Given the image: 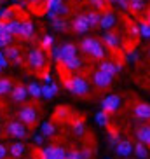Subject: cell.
<instances>
[{
	"mask_svg": "<svg viewBox=\"0 0 150 159\" xmlns=\"http://www.w3.org/2000/svg\"><path fill=\"white\" fill-rule=\"evenodd\" d=\"M9 65V61H7V58H5V54H4V51L0 49V66L2 68H5V66Z\"/></svg>",
	"mask_w": 150,
	"mask_h": 159,
	"instance_id": "obj_40",
	"label": "cell"
},
{
	"mask_svg": "<svg viewBox=\"0 0 150 159\" xmlns=\"http://www.w3.org/2000/svg\"><path fill=\"white\" fill-rule=\"evenodd\" d=\"M87 16V21H89V26L91 28H96V26H99V19H101V14H99L98 11H91Z\"/></svg>",
	"mask_w": 150,
	"mask_h": 159,
	"instance_id": "obj_25",
	"label": "cell"
},
{
	"mask_svg": "<svg viewBox=\"0 0 150 159\" xmlns=\"http://www.w3.org/2000/svg\"><path fill=\"white\" fill-rule=\"evenodd\" d=\"M19 121L23 122L24 126H35L38 122V114L37 110H35V107H32V105H24L21 110H19Z\"/></svg>",
	"mask_w": 150,
	"mask_h": 159,
	"instance_id": "obj_4",
	"label": "cell"
},
{
	"mask_svg": "<svg viewBox=\"0 0 150 159\" xmlns=\"http://www.w3.org/2000/svg\"><path fill=\"white\" fill-rule=\"evenodd\" d=\"M72 126H73V133H75V135H79V136L84 135V121H82V119H75Z\"/></svg>",
	"mask_w": 150,
	"mask_h": 159,
	"instance_id": "obj_33",
	"label": "cell"
},
{
	"mask_svg": "<svg viewBox=\"0 0 150 159\" xmlns=\"http://www.w3.org/2000/svg\"><path fill=\"white\" fill-rule=\"evenodd\" d=\"M5 131H7V135L12 136V138H24V136H26V128H24V124L21 121L7 122Z\"/></svg>",
	"mask_w": 150,
	"mask_h": 159,
	"instance_id": "obj_5",
	"label": "cell"
},
{
	"mask_svg": "<svg viewBox=\"0 0 150 159\" xmlns=\"http://www.w3.org/2000/svg\"><path fill=\"white\" fill-rule=\"evenodd\" d=\"M119 105H121V96H117V94H110V96H107V98H103V102H101V110L107 114H112L115 112L119 108Z\"/></svg>",
	"mask_w": 150,
	"mask_h": 159,
	"instance_id": "obj_7",
	"label": "cell"
},
{
	"mask_svg": "<svg viewBox=\"0 0 150 159\" xmlns=\"http://www.w3.org/2000/svg\"><path fill=\"white\" fill-rule=\"evenodd\" d=\"M56 94H58V86L54 84V82H51V84H44V86H42V96H44V98L51 100V98H54Z\"/></svg>",
	"mask_w": 150,
	"mask_h": 159,
	"instance_id": "obj_21",
	"label": "cell"
},
{
	"mask_svg": "<svg viewBox=\"0 0 150 159\" xmlns=\"http://www.w3.org/2000/svg\"><path fill=\"white\" fill-rule=\"evenodd\" d=\"M5 154H7V149H5L4 145H0V159H4Z\"/></svg>",
	"mask_w": 150,
	"mask_h": 159,
	"instance_id": "obj_46",
	"label": "cell"
},
{
	"mask_svg": "<svg viewBox=\"0 0 150 159\" xmlns=\"http://www.w3.org/2000/svg\"><path fill=\"white\" fill-rule=\"evenodd\" d=\"M12 2H14V4H16V2H19V0H12Z\"/></svg>",
	"mask_w": 150,
	"mask_h": 159,
	"instance_id": "obj_49",
	"label": "cell"
},
{
	"mask_svg": "<svg viewBox=\"0 0 150 159\" xmlns=\"http://www.w3.org/2000/svg\"><path fill=\"white\" fill-rule=\"evenodd\" d=\"M141 18H143V23H147L150 26V7H148V9H145V12H143Z\"/></svg>",
	"mask_w": 150,
	"mask_h": 159,
	"instance_id": "obj_42",
	"label": "cell"
},
{
	"mask_svg": "<svg viewBox=\"0 0 150 159\" xmlns=\"http://www.w3.org/2000/svg\"><path fill=\"white\" fill-rule=\"evenodd\" d=\"M61 80L65 88L70 91L72 94H77V96H86L89 93V82L82 77V75H68V74H63L61 75Z\"/></svg>",
	"mask_w": 150,
	"mask_h": 159,
	"instance_id": "obj_1",
	"label": "cell"
},
{
	"mask_svg": "<svg viewBox=\"0 0 150 159\" xmlns=\"http://www.w3.org/2000/svg\"><path fill=\"white\" fill-rule=\"evenodd\" d=\"M65 159H82L80 150H70V152H66V157Z\"/></svg>",
	"mask_w": 150,
	"mask_h": 159,
	"instance_id": "obj_38",
	"label": "cell"
},
{
	"mask_svg": "<svg viewBox=\"0 0 150 159\" xmlns=\"http://www.w3.org/2000/svg\"><path fill=\"white\" fill-rule=\"evenodd\" d=\"M133 150H135V154L138 156L140 159H147V157H148V149H147V145L141 143L140 140L133 145Z\"/></svg>",
	"mask_w": 150,
	"mask_h": 159,
	"instance_id": "obj_22",
	"label": "cell"
},
{
	"mask_svg": "<svg viewBox=\"0 0 150 159\" xmlns=\"http://www.w3.org/2000/svg\"><path fill=\"white\" fill-rule=\"evenodd\" d=\"M2 33H5V21L0 19V35H2Z\"/></svg>",
	"mask_w": 150,
	"mask_h": 159,
	"instance_id": "obj_47",
	"label": "cell"
},
{
	"mask_svg": "<svg viewBox=\"0 0 150 159\" xmlns=\"http://www.w3.org/2000/svg\"><path fill=\"white\" fill-rule=\"evenodd\" d=\"M138 30H140V33L143 35V37H150V26L147 23H141Z\"/></svg>",
	"mask_w": 150,
	"mask_h": 159,
	"instance_id": "obj_37",
	"label": "cell"
},
{
	"mask_svg": "<svg viewBox=\"0 0 150 159\" xmlns=\"http://www.w3.org/2000/svg\"><path fill=\"white\" fill-rule=\"evenodd\" d=\"M33 140H35V143H37V145H40L44 142V136L42 135H35V136H33Z\"/></svg>",
	"mask_w": 150,
	"mask_h": 159,
	"instance_id": "obj_45",
	"label": "cell"
},
{
	"mask_svg": "<svg viewBox=\"0 0 150 159\" xmlns=\"http://www.w3.org/2000/svg\"><path fill=\"white\" fill-rule=\"evenodd\" d=\"M28 96V89L24 88V86H14V88L11 89V98L14 100V102H24Z\"/></svg>",
	"mask_w": 150,
	"mask_h": 159,
	"instance_id": "obj_18",
	"label": "cell"
},
{
	"mask_svg": "<svg viewBox=\"0 0 150 159\" xmlns=\"http://www.w3.org/2000/svg\"><path fill=\"white\" fill-rule=\"evenodd\" d=\"M107 2H115V4H119V2H121V0H107Z\"/></svg>",
	"mask_w": 150,
	"mask_h": 159,
	"instance_id": "obj_48",
	"label": "cell"
},
{
	"mask_svg": "<svg viewBox=\"0 0 150 159\" xmlns=\"http://www.w3.org/2000/svg\"><path fill=\"white\" fill-rule=\"evenodd\" d=\"M61 65L65 66L68 72H73V70H79L80 66H82V60H80L77 54L75 56H70V58H65V60L61 61Z\"/></svg>",
	"mask_w": 150,
	"mask_h": 159,
	"instance_id": "obj_13",
	"label": "cell"
},
{
	"mask_svg": "<svg viewBox=\"0 0 150 159\" xmlns=\"http://www.w3.org/2000/svg\"><path fill=\"white\" fill-rule=\"evenodd\" d=\"M135 116L141 121H150V103H138L135 105Z\"/></svg>",
	"mask_w": 150,
	"mask_h": 159,
	"instance_id": "obj_12",
	"label": "cell"
},
{
	"mask_svg": "<svg viewBox=\"0 0 150 159\" xmlns=\"http://www.w3.org/2000/svg\"><path fill=\"white\" fill-rule=\"evenodd\" d=\"M99 70L105 72L107 75H110V77H115V74L119 72L117 65L113 63V61H101L99 63Z\"/></svg>",
	"mask_w": 150,
	"mask_h": 159,
	"instance_id": "obj_20",
	"label": "cell"
},
{
	"mask_svg": "<svg viewBox=\"0 0 150 159\" xmlns=\"http://www.w3.org/2000/svg\"><path fill=\"white\" fill-rule=\"evenodd\" d=\"M103 42L107 44V47H110L112 51H117L119 46H121V37H119L115 32H112V30H105Z\"/></svg>",
	"mask_w": 150,
	"mask_h": 159,
	"instance_id": "obj_10",
	"label": "cell"
},
{
	"mask_svg": "<svg viewBox=\"0 0 150 159\" xmlns=\"http://www.w3.org/2000/svg\"><path fill=\"white\" fill-rule=\"evenodd\" d=\"M94 117H96V122H98L99 126H105V128L110 126V117H108L107 112H103V110H101V112H98Z\"/></svg>",
	"mask_w": 150,
	"mask_h": 159,
	"instance_id": "obj_28",
	"label": "cell"
},
{
	"mask_svg": "<svg viewBox=\"0 0 150 159\" xmlns=\"http://www.w3.org/2000/svg\"><path fill=\"white\" fill-rule=\"evenodd\" d=\"M148 56H150V49H148Z\"/></svg>",
	"mask_w": 150,
	"mask_h": 159,
	"instance_id": "obj_50",
	"label": "cell"
},
{
	"mask_svg": "<svg viewBox=\"0 0 150 159\" xmlns=\"http://www.w3.org/2000/svg\"><path fill=\"white\" fill-rule=\"evenodd\" d=\"M23 152H24V145L23 143H12L11 145V156L12 157H21L23 156Z\"/></svg>",
	"mask_w": 150,
	"mask_h": 159,
	"instance_id": "obj_31",
	"label": "cell"
},
{
	"mask_svg": "<svg viewBox=\"0 0 150 159\" xmlns=\"http://www.w3.org/2000/svg\"><path fill=\"white\" fill-rule=\"evenodd\" d=\"M44 5H46V11H54L56 12L61 5H63V0H44Z\"/></svg>",
	"mask_w": 150,
	"mask_h": 159,
	"instance_id": "obj_29",
	"label": "cell"
},
{
	"mask_svg": "<svg viewBox=\"0 0 150 159\" xmlns=\"http://www.w3.org/2000/svg\"><path fill=\"white\" fill-rule=\"evenodd\" d=\"M52 46H54V37H52V35H44L42 42H40V49H44V51H51Z\"/></svg>",
	"mask_w": 150,
	"mask_h": 159,
	"instance_id": "obj_27",
	"label": "cell"
},
{
	"mask_svg": "<svg viewBox=\"0 0 150 159\" xmlns=\"http://www.w3.org/2000/svg\"><path fill=\"white\" fill-rule=\"evenodd\" d=\"M115 150H117L119 156L127 157V156H131V152H133V143L129 140H119L117 145H115Z\"/></svg>",
	"mask_w": 150,
	"mask_h": 159,
	"instance_id": "obj_15",
	"label": "cell"
},
{
	"mask_svg": "<svg viewBox=\"0 0 150 159\" xmlns=\"http://www.w3.org/2000/svg\"><path fill=\"white\" fill-rule=\"evenodd\" d=\"M0 72H2V66H0Z\"/></svg>",
	"mask_w": 150,
	"mask_h": 159,
	"instance_id": "obj_51",
	"label": "cell"
},
{
	"mask_svg": "<svg viewBox=\"0 0 150 159\" xmlns=\"http://www.w3.org/2000/svg\"><path fill=\"white\" fill-rule=\"evenodd\" d=\"M12 88H14V86H12V80L7 79V77H0V96L7 94Z\"/></svg>",
	"mask_w": 150,
	"mask_h": 159,
	"instance_id": "obj_24",
	"label": "cell"
},
{
	"mask_svg": "<svg viewBox=\"0 0 150 159\" xmlns=\"http://www.w3.org/2000/svg\"><path fill=\"white\" fill-rule=\"evenodd\" d=\"M80 156H82V159H91V157H93V150H91V149L80 150Z\"/></svg>",
	"mask_w": 150,
	"mask_h": 159,
	"instance_id": "obj_41",
	"label": "cell"
},
{
	"mask_svg": "<svg viewBox=\"0 0 150 159\" xmlns=\"http://www.w3.org/2000/svg\"><path fill=\"white\" fill-rule=\"evenodd\" d=\"M28 94H32L33 98H38V96H42V86H38L37 82H32L28 84Z\"/></svg>",
	"mask_w": 150,
	"mask_h": 159,
	"instance_id": "obj_30",
	"label": "cell"
},
{
	"mask_svg": "<svg viewBox=\"0 0 150 159\" xmlns=\"http://www.w3.org/2000/svg\"><path fill=\"white\" fill-rule=\"evenodd\" d=\"M89 21H87V16L86 14H79L75 16L73 21H72V30H73L75 33H79V35H82V33H87L89 32Z\"/></svg>",
	"mask_w": 150,
	"mask_h": 159,
	"instance_id": "obj_6",
	"label": "cell"
},
{
	"mask_svg": "<svg viewBox=\"0 0 150 159\" xmlns=\"http://www.w3.org/2000/svg\"><path fill=\"white\" fill-rule=\"evenodd\" d=\"M52 21V28L56 30V32H66V30L70 28L68 23H66V19H63V16H58V18L51 19Z\"/></svg>",
	"mask_w": 150,
	"mask_h": 159,
	"instance_id": "obj_23",
	"label": "cell"
},
{
	"mask_svg": "<svg viewBox=\"0 0 150 159\" xmlns=\"http://www.w3.org/2000/svg\"><path fill=\"white\" fill-rule=\"evenodd\" d=\"M127 61H138V54H136L135 51H129L127 52V56H126Z\"/></svg>",
	"mask_w": 150,
	"mask_h": 159,
	"instance_id": "obj_43",
	"label": "cell"
},
{
	"mask_svg": "<svg viewBox=\"0 0 150 159\" xmlns=\"http://www.w3.org/2000/svg\"><path fill=\"white\" fill-rule=\"evenodd\" d=\"M112 79H113V77L107 75L105 72H101V70H96L93 74V82H94V86L99 88V89H107L108 86L112 84Z\"/></svg>",
	"mask_w": 150,
	"mask_h": 159,
	"instance_id": "obj_8",
	"label": "cell"
},
{
	"mask_svg": "<svg viewBox=\"0 0 150 159\" xmlns=\"http://www.w3.org/2000/svg\"><path fill=\"white\" fill-rule=\"evenodd\" d=\"M12 40H14V37L11 35V33H2L0 35V49H4V47H7V46H11L12 44Z\"/></svg>",
	"mask_w": 150,
	"mask_h": 159,
	"instance_id": "obj_32",
	"label": "cell"
},
{
	"mask_svg": "<svg viewBox=\"0 0 150 159\" xmlns=\"http://www.w3.org/2000/svg\"><path fill=\"white\" fill-rule=\"evenodd\" d=\"M19 26H21V21L16 19V18L5 21V32L11 33L12 37H18V35H19Z\"/></svg>",
	"mask_w": 150,
	"mask_h": 159,
	"instance_id": "obj_19",
	"label": "cell"
},
{
	"mask_svg": "<svg viewBox=\"0 0 150 159\" xmlns=\"http://www.w3.org/2000/svg\"><path fill=\"white\" fill-rule=\"evenodd\" d=\"M54 131H56L54 124H51V122H44V124H42V135H44V136L54 135Z\"/></svg>",
	"mask_w": 150,
	"mask_h": 159,
	"instance_id": "obj_34",
	"label": "cell"
},
{
	"mask_svg": "<svg viewBox=\"0 0 150 159\" xmlns=\"http://www.w3.org/2000/svg\"><path fill=\"white\" fill-rule=\"evenodd\" d=\"M33 35H35V25L30 21V19H24L21 21V26H19V35L23 40H32Z\"/></svg>",
	"mask_w": 150,
	"mask_h": 159,
	"instance_id": "obj_9",
	"label": "cell"
},
{
	"mask_svg": "<svg viewBox=\"0 0 150 159\" xmlns=\"http://www.w3.org/2000/svg\"><path fill=\"white\" fill-rule=\"evenodd\" d=\"M46 54H44V49L40 47H32L28 52V63L33 70H42L46 66Z\"/></svg>",
	"mask_w": 150,
	"mask_h": 159,
	"instance_id": "obj_3",
	"label": "cell"
},
{
	"mask_svg": "<svg viewBox=\"0 0 150 159\" xmlns=\"http://www.w3.org/2000/svg\"><path fill=\"white\" fill-rule=\"evenodd\" d=\"M33 159H38V157H33Z\"/></svg>",
	"mask_w": 150,
	"mask_h": 159,
	"instance_id": "obj_52",
	"label": "cell"
},
{
	"mask_svg": "<svg viewBox=\"0 0 150 159\" xmlns=\"http://www.w3.org/2000/svg\"><path fill=\"white\" fill-rule=\"evenodd\" d=\"M66 114H68V108H65V107H60L56 110V114L54 116L58 117V119H63V117H66Z\"/></svg>",
	"mask_w": 150,
	"mask_h": 159,
	"instance_id": "obj_39",
	"label": "cell"
},
{
	"mask_svg": "<svg viewBox=\"0 0 150 159\" xmlns=\"http://www.w3.org/2000/svg\"><path fill=\"white\" fill-rule=\"evenodd\" d=\"M115 23H117V18H115V14H113V12L107 11L105 14H101V19H99V26H101L103 30H110Z\"/></svg>",
	"mask_w": 150,
	"mask_h": 159,
	"instance_id": "obj_16",
	"label": "cell"
},
{
	"mask_svg": "<svg viewBox=\"0 0 150 159\" xmlns=\"http://www.w3.org/2000/svg\"><path fill=\"white\" fill-rule=\"evenodd\" d=\"M119 140H121V136H119L117 129H113V128H110V138H108V143H110V147H115Z\"/></svg>",
	"mask_w": 150,
	"mask_h": 159,
	"instance_id": "obj_35",
	"label": "cell"
},
{
	"mask_svg": "<svg viewBox=\"0 0 150 159\" xmlns=\"http://www.w3.org/2000/svg\"><path fill=\"white\" fill-rule=\"evenodd\" d=\"M42 79H44V82H46V84H51V82H52V79H51V74H49V72H44Z\"/></svg>",
	"mask_w": 150,
	"mask_h": 159,
	"instance_id": "obj_44",
	"label": "cell"
},
{
	"mask_svg": "<svg viewBox=\"0 0 150 159\" xmlns=\"http://www.w3.org/2000/svg\"><path fill=\"white\" fill-rule=\"evenodd\" d=\"M89 4L93 5L94 9H98V11L107 9V0H89Z\"/></svg>",
	"mask_w": 150,
	"mask_h": 159,
	"instance_id": "obj_36",
	"label": "cell"
},
{
	"mask_svg": "<svg viewBox=\"0 0 150 159\" xmlns=\"http://www.w3.org/2000/svg\"><path fill=\"white\" fill-rule=\"evenodd\" d=\"M14 14H16L14 7H4V9H0V19H2V21L14 19Z\"/></svg>",
	"mask_w": 150,
	"mask_h": 159,
	"instance_id": "obj_26",
	"label": "cell"
},
{
	"mask_svg": "<svg viewBox=\"0 0 150 159\" xmlns=\"http://www.w3.org/2000/svg\"><path fill=\"white\" fill-rule=\"evenodd\" d=\"M80 51L86 52L87 56L96 58V60H103L105 58V47L103 44L99 42L98 39L94 37H86L82 42H80Z\"/></svg>",
	"mask_w": 150,
	"mask_h": 159,
	"instance_id": "obj_2",
	"label": "cell"
},
{
	"mask_svg": "<svg viewBox=\"0 0 150 159\" xmlns=\"http://www.w3.org/2000/svg\"><path fill=\"white\" fill-rule=\"evenodd\" d=\"M127 4H129V9L135 16H143V12L147 9L145 0H127Z\"/></svg>",
	"mask_w": 150,
	"mask_h": 159,
	"instance_id": "obj_17",
	"label": "cell"
},
{
	"mask_svg": "<svg viewBox=\"0 0 150 159\" xmlns=\"http://www.w3.org/2000/svg\"><path fill=\"white\" fill-rule=\"evenodd\" d=\"M136 136L141 143H145L147 147H150V124H143V126L136 128Z\"/></svg>",
	"mask_w": 150,
	"mask_h": 159,
	"instance_id": "obj_14",
	"label": "cell"
},
{
	"mask_svg": "<svg viewBox=\"0 0 150 159\" xmlns=\"http://www.w3.org/2000/svg\"><path fill=\"white\" fill-rule=\"evenodd\" d=\"M4 51V54H5V58H7V61H12L14 65H21V56H19V49L16 46H7V47H4L2 49Z\"/></svg>",
	"mask_w": 150,
	"mask_h": 159,
	"instance_id": "obj_11",
	"label": "cell"
}]
</instances>
